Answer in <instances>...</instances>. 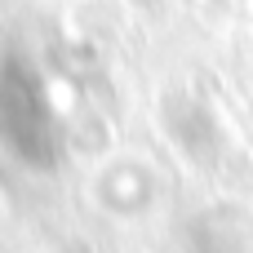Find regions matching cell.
<instances>
[{
  "label": "cell",
  "instance_id": "1",
  "mask_svg": "<svg viewBox=\"0 0 253 253\" xmlns=\"http://www.w3.org/2000/svg\"><path fill=\"white\" fill-rule=\"evenodd\" d=\"M0 142L22 165H49L58 147V125L36 71H18V67L0 71Z\"/></svg>",
  "mask_w": 253,
  "mask_h": 253
},
{
  "label": "cell",
  "instance_id": "2",
  "mask_svg": "<svg viewBox=\"0 0 253 253\" xmlns=\"http://www.w3.org/2000/svg\"><path fill=\"white\" fill-rule=\"evenodd\" d=\"M120 173H125V178L107 173V182H98V191H107V205H116V209H138V205H147V196H151V178H147V169L125 165Z\"/></svg>",
  "mask_w": 253,
  "mask_h": 253
}]
</instances>
